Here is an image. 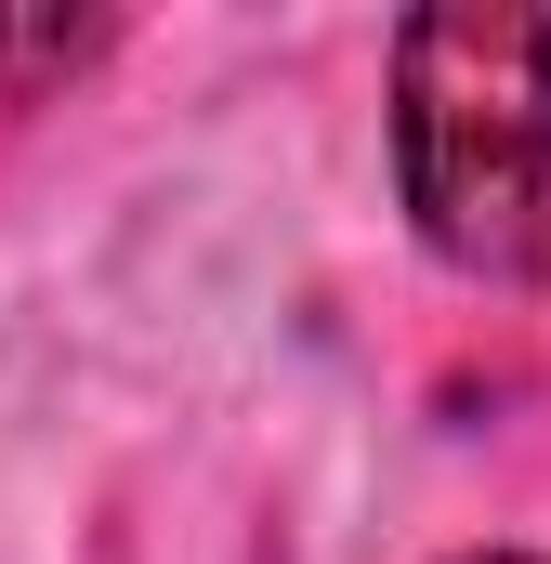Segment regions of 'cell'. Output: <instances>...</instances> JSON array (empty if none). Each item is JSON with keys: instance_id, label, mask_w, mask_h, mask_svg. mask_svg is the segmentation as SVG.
Wrapping results in <instances>:
<instances>
[{"instance_id": "7a4b0ae2", "label": "cell", "mask_w": 551, "mask_h": 564, "mask_svg": "<svg viewBox=\"0 0 551 564\" xmlns=\"http://www.w3.org/2000/svg\"><path fill=\"white\" fill-rule=\"evenodd\" d=\"M473 564H526V552H473Z\"/></svg>"}, {"instance_id": "6da1fadb", "label": "cell", "mask_w": 551, "mask_h": 564, "mask_svg": "<svg viewBox=\"0 0 551 564\" xmlns=\"http://www.w3.org/2000/svg\"><path fill=\"white\" fill-rule=\"evenodd\" d=\"M395 184L460 276H551V13L433 0L395 40Z\"/></svg>"}]
</instances>
